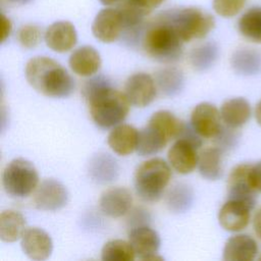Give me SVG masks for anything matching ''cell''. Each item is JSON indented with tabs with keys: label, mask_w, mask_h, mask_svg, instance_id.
Masks as SVG:
<instances>
[{
	"label": "cell",
	"mask_w": 261,
	"mask_h": 261,
	"mask_svg": "<svg viewBox=\"0 0 261 261\" xmlns=\"http://www.w3.org/2000/svg\"><path fill=\"white\" fill-rule=\"evenodd\" d=\"M83 94L89 103L93 121L102 128L114 127L128 114L130 103L126 96L113 89L104 76H95L88 81Z\"/></svg>",
	"instance_id": "1"
},
{
	"label": "cell",
	"mask_w": 261,
	"mask_h": 261,
	"mask_svg": "<svg viewBox=\"0 0 261 261\" xmlns=\"http://www.w3.org/2000/svg\"><path fill=\"white\" fill-rule=\"evenodd\" d=\"M27 82L37 92L52 98H65L74 90V81L56 60L47 56L31 58L24 68Z\"/></svg>",
	"instance_id": "2"
},
{
	"label": "cell",
	"mask_w": 261,
	"mask_h": 261,
	"mask_svg": "<svg viewBox=\"0 0 261 261\" xmlns=\"http://www.w3.org/2000/svg\"><path fill=\"white\" fill-rule=\"evenodd\" d=\"M184 41L174 28L160 14L145 32L142 40L144 51L160 62H173L182 54Z\"/></svg>",
	"instance_id": "3"
},
{
	"label": "cell",
	"mask_w": 261,
	"mask_h": 261,
	"mask_svg": "<svg viewBox=\"0 0 261 261\" xmlns=\"http://www.w3.org/2000/svg\"><path fill=\"white\" fill-rule=\"evenodd\" d=\"M171 176L169 165L161 158L144 161L136 170L134 185L137 195L144 201H158Z\"/></svg>",
	"instance_id": "4"
},
{
	"label": "cell",
	"mask_w": 261,
	"mask_h": 261,
	"mask_svg": "<svg viewBox=\"0 0 261 261\" xmlns=\"http://www.w3.org/2000/svg\"><path fill=\"white\" fill-rule=\"evenodd\" d=\"M161 15L174 28L184 43L206 37L215 27L214 17L198 7L165 11Z\"/></svg>",
	"instance_id": "5"
},
{
	"label": "cell",
	"mask_w": 261,
	"mask_h": 261,
	"mask_svg": "<svg viewBox=\"0 0 261 261\" xmlns=\"http://www.w3.org/2000/svg\"><path fill=\"white\" fill-rule=\"evenodd\" d=\"M38 185L37 168L24 158L11 160L3 170L2 186L5 193L10 197L25 198L35 192Z\"/></svg>",
	"instance_id": "6"
},
{
	"label": "cell",
	"mask_w": 261,
	"mask_h": 261,
	"mask_svg": "<svg viewBox=\"0 0 261 261\" xmlns=\"http://www.w3.org/2000/svg\"><path fill=\"white\" fill-rule=\"evenodd\" d=\"M66 187L57 179L47 178L38 185L34 192L35 207L43 211H57L68 202Z\"/></svg>",
	"instance_id": "7"
},
{
	"label": "cell",
	"mask_w": 261,
	"mask_h": 261,
	"mask_svg": "<svg viewBox=\"0 0 261 261\" xmlns=\"http://www.w3.org/2000/svg\"><path fill=\"white\" fill-rule=\"evenodd\" d=\"M128 242L139 259L144 261L163 260V257L158 255L161 244L160 237L153 228L146 225L134 227L128 233Z\"/></svg>",
	"instance_id": "8"
},
{
	"label": "cell",
	"mask_w": 261,
	"mask_h": 261,
	"mask_svg": "<svg viewBox=\"0 0 261 261\" xmlns=\"http://www.w3.org/2000/svg\"><path fill=\"white\" fill-rule=\"evenodd\" d=\"M252 164L242 163L234 166L227 180L228 199L243 202L251 209L256 205V191L252 188L249 180V172Z\"/></svg>",
	"instance_id": "9"
},
{
	"label": "cell",
	"mask_w": 261,
	"mask_h": 261,
	"mask_svg": "<svg viewBox=\"0 0 261 261\" xmlns=\"http://www.w3.org/2000/svg\"><path fill=\"white\" fill-rule=\"evenodd\" d=\"M220 111L209 102L196 105L191 113V125L203 138H215L222 128Z\"/></svg>",
	"instance_id": "10"
},
{
	"label": "cell",
	"mask_w": 261,
	"mask_h": 261,
	"mask_svg": "<svg viewBox=\"0 0 261 261\" xmlns=\"http://www.w3.org/2000/svg\"><path fill=\"white\" fill-rule=\"evenodd\" d=\"M156 93V82L145 72L132 74L124 85V95L129 103L137 107L149 105L155 99Z\"/></svg>",
	"instance_id": "11"
},
{
	"label": "cell",
	"mask_w": 261,
	"mask_h": 261,
	"mask_svg": "<svg viewBox=\"0 0 261 261\" xmlns=\"http://www.w3.org/2000/svg\"><path fill=\"white\" fill-rule=\"evenodd\" d=\"M122 17L117 8L101 9L92 23L94 37L102 43L116 41L123 31Z\"/></svg>",
	"instance_id": "12"
},
{
	"label": "cell",
	"mask_w": 261,
	"mask_h": 261,
	"mask_svg": "<svg viewBox=\"0 0 261 261\" xmlns=\"http://www.w3.org/2000/svg\"><path fill=\"white\" fill-rule=\"evenodd\" d=\"M199 148V146L187 139H176L167 153L170 166L180 174L191 173L198 165Z\"/></svg>",
	"instance_id": "13"
},
{
	"label": "cell",
	"mask_w": 261,
	"mask_h": 261,
	"mask_svg": "<svg viewBox=\"0 0 261 261\" xmlns=\"http://www.w3.org/2000/svg\"><path fill=\"white\" fill-rule=\"evenodd\" d=\"M20 247L32 260H46L53 251L50 234L40 227H28L20 238Z\"/></svg>",
	"instance_id": "14"
},
{
	"label": "cell",
	"mask_w": 261,
	"mask_h": 261,
	"mask_svg": "<svg viewBox=\"0 0 261 261\" xmlns=\"http://www.w3.org/2000/svg\"><path fill=\"white\" fill-rule=\"evenodd\" d=\"M46 45L53 51L64 53L72 49L77 42L74 25L67 20H59L50 24L44 35Z\"/></svg>",
	"instance_id": "15"
},
{
	"label": "cell",
	"mask_w": 261,
	"mask_h": 261,
	"mask_svg": "<svg viewBox=\"0 0 261 261\" xmlns=\"http://www.w3.org/2000/svg\"><path fill=\"white\" fill-rule=\"evenodd\" d=\"M251 210L243 202L227 199L218 212L219 224L227 231H241L249 224Z\"/></svg>",
	"instance_id": "16"
},
{
	"label": "cell",
	"mask_w": 261,
	"mask_h": 261,
	"mask_svg": "<svg viewBox=\"0 0 261 261\" xmlns=\"http://www.w3.org/2000/svg\"><path fill=\"white\" fill-rule=\"evenodd\" d=\"M133 204L132 193L122 187L106 190L100 197L99 205L101 211L113 218L121 217L128 212Z\"/></svg>",
	"instance_id": "17"
},
{
	"label": "cell",
	"mask_w": 261,
	"mask_h": 261,
	"mask_svg": "<svg viewBox=\"0 0 261 261\" xmlns=\"http://www.w3.org/2000/svg\"><path fill=\"white\" fill-rule=\"evenodd\" d=\"M258 253L256 241L248 234L230 237L223 248L222 258L225 261H252Z\"/></svg>",
	"instance_id": "18"
},
{
	"label": "cell",
	"mask_w": 261,
	"mask_h": 261,
	"mask_svg": "<svg viewBox=\"0 0 261 261\" xmlns=\"http://www.w3.org/2000/svg\"><path fill=\"white\" fill-rule=\"evenodd\" d=\"M101 56L92 46H82L75 49L68 59L70 69L80 76H91L101 67Z\"/></svg>",
	"instance_id": "19"
},
{
	"label": "cell",
	"mask_w": 261,
	"mask_h": 261,
	"mask_svg": "<svg viewBox=\"0 0 261 261\" xmlns=\"http://www.w3.org/2000/svg\"><path fill=\"white\" fill-rule=\"evenodd\" d=\"M139 130L130 124L119 123L115 125L107 137L110 149L120 156H126L137 150Z\"/></svg>",
	"instance_id": "20"
},
{
	"label": "cell",
	"mask_w": 261,
	"mask_h": 261,
	"mask_svg": "<svg viewBox=\"0 0 261 261\" xmlns=\"http://www.w3.org/2000/svg\"><path fill=\"white\" fill-rule=\"evenodd\" d=\"M170 141L168 135L156 123L149 120L148 124L139 130L137 153L140 156H149L161 151Z\"/></svg>",
	"instance_id": "21"
},
{
	"label": "cell",
	"mask_w": 261,
	"mask_h": 261,
	"mask_svg": "<svg viewBox=\"0 0 261 261\" xmlns=\"http://www.w3.org/2000/svg\"><path fill=\"white\" fill-rule=\"evenodd\" d=\"M220 115L225 125L233 128L241 127L250 119V103L243 97L230 98L222 103Z\"/></svg>",
	"instance_id": "22"
},
{
	"label": "cell",
	"mask_w": 261,
	"mask_h": 261,
	"mask_svg": "<svg viewBox=\"0 0 261 261\" xmlns=\"http://www.w3.org/2000/svg\"><path fill=\"white\" fill-rule=\"evenodd\" d=\"M230 64L240 75H257L261 73V52L253 48H240L232 53Z\"/></svg>",
	"instance_id": "23"
},
{
	"label": "cell",
	"mask_w": 261,
	"mask_h": 261,
	"mask_svg": "<svg viewBox=\"0 0 261 261\" xmlns=\"http://www.w3.org/2000/svg\"><path fill=\"white\" fill-rule=\"evenodd\" d=\"M222 153L219 147H209L199 154L198 168L202 177L217 180L222 176Z\"/></svg>",
	"instance_id": "24"
},
{
	"label": "cell",
	"mask_w": 261,
	"mask_h": 261,
	"mask_svg": "<svg viewBox=\"0 0 261 261\" xmlns=\"http://www.w3.org/2000/svg\"><path fill=\"white\" fill-rule=\"evenodd\" d=\"M25 218L15 210H4L0 215V239L5 243L19 240L25 230Z\"/></svg>",
	"instance_id": "25"
},
{
	"label": "cell",
	"mask_w": 261,
	"mask_h": 261,
	"mask_svg": "<svg viewBox=\"0 0 261 261\" xmlns=\"http://www.w3.org/2000/svg\"><path fill=\"white\" fill-rule=\"evenodd\" d=\"M238 30L245 39L261 44V7L253 6L245 11L239 18Z\"/></svg>",
	"instance_id": "26"
},
{
	"label": "cell",
	"mask_w": 261,
	"mask_h": 261,
	"mask_svg": "<svg viewBox=\"0 0 261 261\" xmlns=\"http://www.w3.org/2000/svg\"><path fill=\"white\" fill-rule=\"evenodd\" d=\"M117 172L116 161L108 154H98L90 163V174L96 181H111L116 177Z\"/></svg>",
	"instance_id": "27"
},
{
	"label": "cell",
	"mask_w": 261,
	"mask_h": 261,
	"mask_svg": "<svg viewBox=\"0 0 261 261\" xmlns=\"http://www.w3.org/2000/svg\"><path fill=\"white\" fill-rule=\"evenodd\" d=\"M219 48L214 42H206L194 48L190 53L192 66L199 71L209 69L217 60Z\"/></svg>",
	"instance_id": "28"
},
{
	"label": "cell",
	"mask_w": 261,
	"mask_h": 261,
	"mask_svg": "<svg viewBox=\"0 0 261 261\" xmlns=\"http://www.w3.org/2000/svg\"><path fill=\"white\" fill-rule=\"evenodd\" d=\"M101 258L103 261H134L136 254L128 241L112 240L103 246Z\"/></svg>",
	"instance_id": "29"
},
{
	"label": "cell",
	"mask_w": 261,
	"mask_h": 261,
	"mask_svg": "<svg viewBox=\"0 0 261 261\" xmlns=\"http://www.w3.org/2000/svg\"><path fill=\"white\" fill-rule=\"evenodd\" d=\"M156 83L165 95L175 96L184 88V75L174 67L163 68L157 72Z\"/></svg>",
	"instance_id": "30"
},
{
	"label": "cell",
	"mask_w": 261,
	"mask_h": 261,
	"mask_svg": "<svg viewBox=\"0 0 261 261\" xmlns=\"http://www.w3.org/2000/svg\"><path fill=\"white\" fill-rule=\"evenodd\" d=\"M193 202L192 190L187 185H177L167 195V205L170 210L181 213L189 209Z\"/></svg>",
	"instance_id": "31"
},
{
	"label": "cell",
	"mask_w": 261,
	"mask_h": 261,
	"mask_svg": "<svg viewBox=\"0 0 261 261\" xmlns=\"http://www.w3.org/2000/svg\"><path fill=\"white\" fill-rule=\"evenodd\" d=\"M17 40L19 44L28 49L35 48L42 40V31L36 24L22 25L17 33Z\"/></svg>",
	"instance_id": "32"
},
{
	"label": "cell",
	"mask_w": 261,
	"mask_h": 261,
	"mask_svg": "<svg viewBox=\"0 0 261 261\" xmlns=\"http://www.w3.org/2000/svg\"><path fill=\"white\" fill-rule=\"evenodd\" d=\"M247 0H212L214 11L222 17H232L245 7Z\"/></svg>",
	"instance_id": "33"
},
{
	"label": "cell",
	"mask_w": 261,
	"mask_h": 261,
	"mask_svg": "<svg viewBox=\"0 0 261 261\" xmlns=\"http://www.w3.org/2000/svg\"><path fill=\"white\" fill-rule=\"evenodd\" d=\"M240 135L238 132H236V128L225 125V127L222 126L219 134L215 137L218 143V147L223 150H230L234 148L238 145Z\"/></svg>",
	"instance_id": "34"
},
{
	"label": "cell",
	"mask_w": 261,
	"mask_h": 261,
	"mask_svg": "<svg viewBox=\"0 0 261 261\" xmlns=\"http://www.w3.org/2000/svg\"><path fill=\"white\" fill-rule=\"evenodd\" d=\"M249 180L252 188L256 192H261V160L251 165L249 172Z\"/></svg>",
	"instance_id": "35"
},
{
	"label": "cell",
	"mask_w": 261,
	"mask_h": 261,
	"mask_svg": "<svg viewBox=\"0 0 261 261\" xmlns=\"http://www.w3.org/2000/svg\"><path fill=\"white\" fill-rule=\"evenodd\" d=\"M127 1H129L132 4L138 6L145 12L149 13L154 8L158 7L164 0H127Z\"/></svg>",
	"instance_id": "36"
},
{
	"label": "cell",
	"mask_w": 261,
	"mask_h": 261,
	"mask_svg": "<svg viewBox=\"0 0 261 261\" xmlns=\"http://www.w3.org/2000/svg\"><path fill=\"white\" fill-rule=\"evenodd\" d=\"M11 29H12V24L10 19L5 15V14H1V42H5V40L9 37L10 33H11Z\"/></svg>",
	"instance_id": "37"
},
{
	"label": "cell",
	"mask_w": 261,
	"mask_h": 261,
	"mask_svg": "<svg viewBox=\"0 0 261 261\" xmlns=\"http://www.w3.org/2000/svg\"><path fill=\"white\" fill-rule=\"evenodd\" d=\"M253 227H254L255 233L261 240V208H259L254 215Z\"/></svg>",
	"instance_id": "38"
},
{
	"label": "cell",
	"mask_w": 261,
	"mask_h": 261,
	"mask_svg": "<svg viewBox=\"0 0 261 261\" xmlns=\"http://www.w3.org/2000/svg\"><path fill=\"white\" fill-rule=\"evenodd\" d=\"M255 118H256L258 124L261 126V100L256 105V108H255Z\"/></svg>",
	"instance_id": "39"
},
{
	"label": "cell",
	"mask_w": 261,
	"mask_h": 261,
	"mask_svg": "<svg viewBox=\"0 0 261 261\" xmlns=\"http://www.w3.org/2000/svg\"><path fill=\"white\" fill-rule=\"evenodd\" d=\"M11 4H17V5H24L28 4L30 2H32L33 0H5Z\"/></svg>",
	"instance_id": "40"
},
{
	"label": "cell",
	"mask_w": 261,
	"mask_h": 261,
	"mask_svg": "<svg viewBox=\"0 0 261 261\" xmlns=\"http://www.w3.org/2000/svg\"><path fill=\"white\" fill-rule=\"evenodd\" d=\"M103 5H107V6H109V5H113V4H116V3H118L119 1H121V0H99Z\"/></svg>",
	"instance_id": "41"
},
{
	"label": "cell",
	"mask_w": 261,
	"mask_h": 261,
	"mask_svg": "<svg viewBox=\"0 0 261 261\" xmlns=\"http://www.w3.org/2000/svg\"><path fill=\"white\" fill-rule=\"evenodd\" d=\"M258 259H259V260H260V261H261V255H260V257H259V258H258Z\"/></svg>",
	"instance_id": "42"
}]
</instances>
